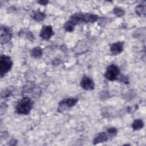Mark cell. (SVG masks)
<instances>
[{
    "mask_svg": "<svg viewBox=\"0 0 146 146\" xmlns=\"http://www.w3.org/2000/svg\"><path fill=\"white\" fill-rule=\"evenodd\" d=\"M33 102L29 97H23L17 104L15 112L19 115H27L32 110Z\"/></svg>",
    "mask_w": 146,
    "mask_h": 146,
    "instance_id": "1",
    "label": "cell"
},
{
    "mask_svg": "<svg viewBox=\"0 0 146 146\" xmlns=\"http://www.w3.org/2000/svg\"><path fill=\"white\" fill-rule=\"evenodd\" d=\"M13 66V62L9 56L2 55L0 58V75L2 77L8 72Z\"/></svg>",
    "mask_w": 146,
    "mask_h": 146,
    "instance_id": "2",
    "label": "cell"
},
{
    "mask_svg": "<svg viewBox=\"0 0 146 146\" xmlns=\"http://www.w3.org/2000/svg\"><path fill=\"white\" fill-rule=\"evenodd\" d=\"M120 75V70L119 67L114 64L108 66L104 74V77L108 80L114 81L118 79Z\"/></svg>",
    "mask_w": 146,
    "mask_h": 146,
    "instance_id": "3",
    "label": "cell"
},
{
    "mask_svg": "<svg viewBox=\"0 0 146 146\" xmlns=\"http://www.w3.org/2000/svg\"><path fill=\"white\" fill-rule=\"evenodd\" d=\"M78 100L76 98H66L61 100L58 106V111L59 112H62L68 108H70L76 104Z\"/></svg>",
    "mask_w": 146,
    "mask_h": 146,
    "instance_id": "4",
    "label": "cell"
},
{
    "mask_svg": "<svg viewBox=\"0 0 146 146\" xmlns=\"http://www.w3.org/2000/svg\"><path fill=\"white\" fill-rule=\"evenodd\" d=\"M1 43H7L10 41L12 38L11 30L7 26H3L1 28Z\"/></svg>",
    "mask_w": 146,
    "mask_h": 146,
    "instance_id": "5",
    "label": "cell"
},
{
    "mask_svg": "<svg viewBox=\"0 0 146 146\" xmlns=\"http://www.w3.org/2000/svg\"><path fill=\"white\" fill-rule=\"evenodd\" d=\"M80 86L85 90H92L94 89L95 83L94 81L87 76H83L80 83Z\"/></svg>",
    "mask_w": 146,
    "mask_h": 146,
    "instance_id": "6",
    "label": "cell"
},
{
    "mask_svg": "<svg viewBox=\"0 0 146 146\" xmlns=\"http://www.w3.org/2000/svg\"><path fill=\"white\" fill-rule=\"evenodd\" d=\"M54 34V33L53 31L52 26L50 25H46V26H43V27L42 28L40 32L39 36L43 39L48 40Z\"/></svg>",
    "mask_w": 146,
    "mask_h": 146,
    "instance_id": "7",
    "label": "cell"
},
{
    "mask_svg": "<svg viewBox=\"0 0 146 146\" xmlns=\"http://www.w3.org/2000/svg\"><path fill=\"white\" fill-rule=\"evenodd\" d=\"M124 49V42H117L111 44L110 51L113 55H117L120 54Z\"/></svg>",
    "mask_w": 146,
    "mask_h": 146,
    "instance_id": "8",
    "label": "cell"
},
{
    "mask_svg": "<svg viewBox=\"0 0 146 146\" xmlns=\"http://www.w3.org/2000/svg\"><path fill=\"white\" fill-rule=\"evenodd\" d=\"M109 138V136L107 132H101L98 133L96 136L94 138L93 140L94 144H98L99 143H102L106 142L108 140Z\"/></svg>",
    "mask_w": 146,
    "mask_h": 146,
    "instance_id": "9",
    "label": "cell"
},
{
    "mask_svg": "<svg viewBox=\"0 0 146 146\" xmlns=\"http://www.w3.org/2000/svg\"><path fill=\"white\" fill-rule=\"evenodd\" d=\"M83 19L84 23H94L98 20V17L91 13H83Z\"/></svg>",
    "mask_w": 146,
    "mask_h": 146,
    "instance_id": "10",
    "label": "cell"
},
{
    "mask_svg": "<svg viewBox=\"0 0 146 146\" xmlns=\"http://www.w3.org/2000/svg\"><path fill=\"white\" fill-rule=\"evenodd\" d=\"M31 56L34 58H39L42 55V49L39 47H34L30 52Z\"/></svg>",
    "mask_w": 146,
    "mask_h": 146,
    "instance_id": "11",
    "label": "cell"
},
{
    "mask_svg": "<svg viewBox=\"0 0 146 146\" xmlns=\"http://www.w3.org/2000/svg\"><path fill=\"white\" fill-rule=\"evenodd\" d=\"M131 127L135 131L139 130L144 127V122L141 119H136L132 123Z\"/></svg>",
    "mask_w": 146,
    "mask_h": 146,
    "instance_id": "12",
    "label": "cell"
},
{
    "mask_svg": "<svg viewBox=\"0 0 146 146\" xmlns=\"http://www.w3.org/2000/svg\"><path fill=\"white\" fill-rule=\"evenodd\" d=\"M45 17V15L43 13L40 12V11H34L33 13V18L34 20L38 21V22H40L42 21L44 19Z\"/></svg>",
    "mask_w": 146,
    "mask_h": 146,
    "instance_id": "13",
    "label": "cell"
},
{
    "mask_svg": "<svg viewBox=\"0 0 146 146\" xmlns=\"http://www.w3.org/2000/svg\"><path fill=\"white\" fill-rule=\"evenodd\" d=\"M135 12L136 13L140 15H144L145 14V6H143L142 5H139L137 6L135 8Z\"/></svg>",
    "mask_w": 146,
    "mask_h": 146,
    "instance_id": "14",
    "label": "cell"
},
{
    "mask_svg": "<svg viewBox=\"0 0 146 146\" xmlns=\"http://www.w3.org/2000/svg\"><path fill=\"white\" fill-rule=\"evenodd\" d=\"M113 13L117 17H121L124 14V10L119 7H115L113 9Z\"/></svg>",
    "mask_w": 146,
    "mask_h": 146,
    "instance_id": "15",
    "label": "cell"
},
{
    "mask_svg": "<svg viewBox=\"0 0 146 146\" xmlns=\"http://www.w3.org/2000/svg\"><path fill=\"white\" fill-rule=\"evenodd\" d=\"M107 133L108 135V136H113L117 134V129L115 127H110L107 129Z\"/></svg>",
    "mask_w": 146,
    "mask_h": 146,
    "instance_id": "16",
    "label": "cell"
},
{
    "mask_svg": "<svg viewBox=\"0 0 146 146\" xmlns=\"http://www.w3.org/2000/svg\"><path fill=\"white\" fill-rule=\"evenodd\" d=\"M37 2L39 3L40 5H45L48 3V1H37Z\"/></svg>",
    "mask_w": 146,
    "mask_h": 146,
    "instance_id": "17",
    "label": "cell"
}]
</instances>
